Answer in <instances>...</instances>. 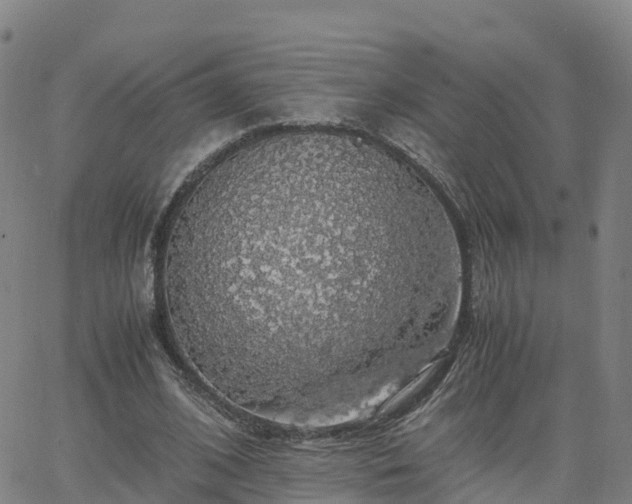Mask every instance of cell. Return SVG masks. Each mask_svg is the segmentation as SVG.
Returning a JSON list of instances; mask_svg holds the SVG:
<instances>
[{"label": "cell", "mask_w": 632, "mask_h": 504, "mask_svg": "<svg viewBox=\"0 0 632 504\" xmlns=\"http://www.w3.org/2000/svg\"><path fill=\"white\" fill-rule=\"evenodd\" d=\"M396 259L393 202L352 144L249 139L178 204L161 260L179 336L229 369L305 368L351 351Z\"/></svg>", "instance_id": "1"}, {"label": "cell", "mask_w": 632, "mask_h": 504, "mask_svg": "<svg viewBox=\"0 0 632 504\" xmlns=\"http://www.w3.org/2000/svg\"><path fill=\"white\" fill-rule=\"evenodd\" d=\"M450 255H454V254H450ZM444 256H448V255H444ZM438 257H441V256H438ZM432 258H435V257H432ZM426 259H429V258H426ZM419 260H422V259H419ZM414 261H416V260H414Z\"/></svg>", "instance_id": "2"}]
</instances>
